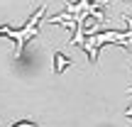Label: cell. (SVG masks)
Instances as JSON below:
<instances>
[{
  "instance_id": "1",
  "label": "cell",
  "mask_w": 132,
  "mask_h": 127,
  "mask_svg": "<svg viewBox=\"0 0 132 127\" xmlns=\"http://www.w3.org/2000/svg\"><path fill=\"white\" fill-rule=\"evenodd\" d=\"M44 10H47V5H39V10L34 12V17L29 20L24 27H20V29H12V27H0V34H5V37H10V39H15V56H22V52H24V44L29 42L32 37H37V32H39V20H42V15H44Z\"/></svg>"
},
{
  "instance_id": "2",
  "label": "cell",
  "mask_w": 132,
  "mask_h": 127,
  "mask_svg": "<svg viewBox=\"0 0 132 127\" xmlns=\"http://www.w3.org/2000/svg\"><path fill=\"white\" fill-rule=\"evenodd\" d=\"M54 64H56V66H54V71H56V73H61L66 66H71V61H66L61 54H56V61H54Z\"/></svg>"
},
{
  "instance_id": "3",
  "label": "cell",
  "mask_w": 132,
  "mask_h": 127,
  "mask_svg": "<svg viewBox=\"0 0 132 127\" xmlns=\"http://www.w3.org/2000/svg\"><path fill=\"white\" fill-rule=\"evenodd\" d=\"M15 127H37V125H32V122H20V125H15Z\"/></svg>"
}]
</instances>
